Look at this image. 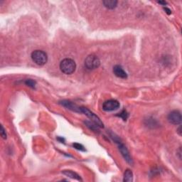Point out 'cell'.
Segmentation results:
<instances>
[{
  "label": "cell",
  "instance_id": "cell-18",
  "mask_svg": "<svg viewBox=\"0 0 182 182\" xmlns=\"http://www.w3.org/2000/svg\"><path fill=\"white\" fill-rule=\"evenodd\" d=\"M58 140H59L60 142H63V141H64V139L62 137H58Z\"/></svg>",
  "mask_w": 182,
  "mask_h": 182
},
{
  "label": "cell",
  "instance_id": "cell-14",
  "mask_svg": "<svg viewBox=\"0 0 182 182\" xmlns=\"http://www.w3.org/2000/svg\"><path fill=\"white\" fill-rule=\"evenodd\" d=\"M119 117H122V118L124 119V120H126V119H127L128 117V114L127 112H126V110H123L122 111V112L121 113H119Z\"/></svg>",
  "mask_w": 182,
  "mask_h": 182
},
{
  "label": "cell",
  "instance_id": "cell-16",
  "mask_svg": "<svg viewBox=\"0 0 182 182\" xmlns=\"http://www.w3.org/2000/svg\"><path fill=\"white\" fill-rule=\"evenodd\" d=\"M164 9L165 12L167 13V14H171V10H170L169 9H168L167 7L164 8Z\"/></svg>",
  "mask_w": 182,
  "mask_h": 182
},
{
  "label": "cell",
  "instance_id": "cell-2",
  "mask_svg": "<svg viewBox=\"0 0 182 182\" xmlns=\"http://www.w3.org/2000/svg\"><path fill=\"white\" fill-rule=\"evenodd\" d=\"M31 59L37 65H43L47 63L48 56L43 50H36L31 53Z\"/></svg>",
  "mask_w": 182,
  "mask_h": 182
},
{
  "label": "cell",
  "instance_id": "cell-9",
  "mask_svg": "<svg viewBox=\"0 0 182 182\" xmlns=\"http://www.w3.org/2000/svg\"><path fill=\"white\" fill-rule=\"evenodd\" d=\"M62 173H63L64 175L68 176V177L74 178V179H77L78 180V181H82L80 176H79L77 173L74 172V171H71V170H64V171H62Z\"/></svg>",
  "mask_w": 182,
  "mask_h": 182
},
{
  "label": "cell",
  "instance_id": "cell-4",
  "mask_svg": "<svg viewBox=\"0 0 182 182\" xmlns=\"http://www.w3.org/2000/svg\"><path fill=\"white\" fill-rule=\"evenodd\" d=\"M80 112H82V113L85 114V115L87 116V117L92 121V122L97 124L98 127H103V123L101 122L100 119L99 118L97 115H95L93 112H91L90 110H89L88 109L86 108V107H80Z\"/></svg>",
  "mask_w": 182,
  "mask_h": 182
},
{
  "label": "cell",
  "instance_id": "cell-17",
  "mask_svg": "<svg viewBox=\"0 0 182 182\" xmlns=\"http://www.w3.org/2000/svg\"><path fill=\"white\" fill-rule=\"evenodd\" d=\"M177 132H178V134H179V135L181 136V126H180V127H178Z\"/></svg>",
  "mask_w": 182,
  "mask_h": 182
},
{
  "label": "cell",
  "instance_id": "cell-11",
  "mask_svg": "<svg viewBox=\"0 0 182 182\" xmlns=\"http://www.w3.org/2000/svg\"><path fill=\"white\" fill-rule=\"evenodd\" d=\"M132 180H133V173L132 172V171L129 169H127L125 171H124L123 181L125 182H130L132 181Z\"/></svg>",
  "mask_w": 182,
  "mask_h": 182
},
{
  "label": "cell",
  "instance_id": "cell-12",
  "mask_svg": "<svg viewBox=\"0 0 182 182\" xmlns=\"http://www.w3.org/2000/svg\"><path fill=\"white\" fill-rule=\"evenodd\" d=\"M25 84H26V85H28V87H32V88H35V87H36V81H34V80H32V79H27V80L25 81Z\"/></svg>",
  "mask_w": 182,
  "mask_h": 182
},
{
  "label": "cell",
  "instance_id": "cell-15",
  "mask_svg": "<svg viewBox=\"0 0 182 182\" xmlns=\"http://www.w3.org/2000/svg\"><path fill=\"white\" fill-rule=\"evenodd\" d=\"M0 133H1V136H2L3 139H6V131H5L4 128L3 127L2 125H1V131H0Z\"/></svg>",
  "mask_w": 182,
  "mask_h": 182
},
{
  "label": "cell",
  "instance_id": "cell-6",
  "mask_svg": "<svg viewBox=\"0 0 182 182\" xmlns=\"http://www.w3.org/2000/svg\"><path fill=\"white\" fill-rule=\"evenodd\" d=\"M168 121L171 124H179L181 122V114L178 110H173L170 112L168 115Z\"/></svg>",
  "mask_w": 182,
  "mask_h": 182
},
{
  "label": "cell",
  "instance_id": "cell-19",
  "mask_svg": "<svg viewBox=\"0 0 182 182\" xmlns=\"http://www.w3.org/2000/svg\"><path fill=\"white\" fill-rule=\"evenodd\" d=\"M159 4H163V5H165V4H166V1H159Z\"/></svg>",
  "mask_w": 182,
  "mask_h": 182
},
{
  "label": "cell",
  "instance_id": "cell-7",
  "mask_svg": "<svg viewBox=\"0 0 182 182\" xmlns=\"http://www.w3.org/2000/svg\"><path fill=\"white\" fill-rule=\"evenodd\" d=\"M119 151H120L121 154H122L123 157L124 158V159H125L128 163H129V164H132V158H131L130 155H129V151H128L127 149L126 148V146H124V144H120L119 145Z\"/></svg>",
  "mask_w": 182,
  "mask_h": 182
},
{
  "label": "cell",
  "instance_id": "cell-13",
  "mask_svg": "<svg viewBox=\"0 0 182 182\" xmlns=\"http://www.w3.org/2000/svg\"><path fill=\"white\" fill-rule=\"evenodd\" d=\"M73 146L74 148H75V149H77V150L82 151H85V147H84V146H82V144H79V143H74V144H73Z\"/></svg>",
  "mask_w": 182,
  "mask_h": 182
},
{
  "label": "cell",
  "instance_id": "cell-3",
  "mask_svg": "<svg viewBox=\"0 0 182 182\" xmlns=\"http://www.w3.org/2000/svg\"><path fill=\"white\" fill-rule=\"evenodd\" d=\"M100 65V59L97 58V56L92 54L89 55L85 60V67L89 70H94L98 68Z\"/></svg>",
  "mask_w": 182,
  "mask_h": 182
},
{
  "label": "cell",
  "instance_id": "cell-1",
  "mask_svg": "<svg viewBox=\"0 0 182 182\" xmlns=\"http://www.w3.org/2000/svg\"><path fill=\"white\" fill-rule=\"evenodd\" d=\"M75 68H76V64L73 60L70 58H65L60 63V70L66 75H70L74 73Z\"/></svg>",
  "mask_w": 182,
  "mask_h": 182
},
{
  "label": "cell",
  "instance_id": "cell-10",
  "mask_svg": "<svg viewBox=\"0 0 182 182\" xmlns=\"http://www.w3.org/2000/svg\"><path fill=\"white\" fill-rule=\"evenodd\" d=\"M102 3L106 8L109 9H114L117 5V1L115 0H105L102 1Z\"/></svg>",
  "mask_w": 182,
  "mask_h": 182
},
{
  "label": "cell",
  "instance_id": "cell-5",
  "mask_svg": "<svg viewBox=\"0 0 182 182\" xmlns=\"http://www.w3.org/2000/svg\"><path fill=\"white\" fill-rule=\"evenodd\" d=\"M119 107V102L117 100H106L102 104V109L103 110L107 111V112H110V111H114L117 109Z\"/></svg>",
  "mask_w": 182,
  "mask_h": 182
},
{
  "label": "cell",
  "instance_id": "cell-8",
  "mask_svg": "<svg viewBox=\"0 0 182 182\" xmlns=\"http://www.w3.org/2000/svg\"><path fill=\"white\" fill-rule=\"evenodd\" d=\"M113 73L114 75L117 77H120V78H127V74L125 71L124 70V69L122 68V67L121 65H114L113 67Z\"/></svg>",
  "mask_w": 182,
  "mask_h": 182
}]
</instances>
